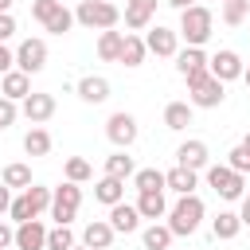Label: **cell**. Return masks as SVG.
Listing matches in <instances>:
<instances>
[{"label": "cell", "instance_id": "cell-3", "mask_svg": "<svg viewBox=\"0 0 250 250\" xmlns=\"http://www.w3.org/2000/svg\"><path fill=\"white\" fill-rule=\"evenodd\" d=\"M74 20H78L82 27H90V31H94V27H102V31H105V27H117L121 12H117L109 0H82V4H78V12H74Z\"/></svg>", "mask_w": 250, "mask_h": 250}, {"label": "cell", "instance_id": "cell-44", "mask_svg": "<svg viewBox=\"0 0 250 250\" xmlns=\"http://www.w3.org/2000/svg\"><path fill=\"white\" fill-rule=\"evenodd\" d=\"M8 207H12V188L0 180V215H8Z\"/></svg>", "mask_w": 250, "mask_h": 250}, {"label": "cell", "instance_id": "cell-34", "mask_svg": "<svg viewBox=\"0 0 250 250\" xmlns=\"http://www.w3.org/2000/svg\"><path fill=\"white\" fill-rule=\"evenodd\" d=\"M90 176H94L90 160H82V156H70V160H66V180H74V184H86Z\"/></svg>", "mask_w": 250, "mask_h": 250}, {"label": "cell", "instance_id": "cell-11", "mask_svg": "<svg viewBox=\"0 0 250 250\" xmlns=\"http://www.w3.org/2000/svg\"><path fill=\"white\" fill-rule=\"evenodd\" d=\"M207 70L219 78V82H230V78H242V59L234 55V51H215L211 55V62H207Z\"/></svg>", "mask_w": 250, "mask_h": 250}, {"label": "cell", "instance_id": "cell-24", "mask_svg": "<svg viewBox=\"0 0 250 250\" xmlns=\"http://www.w3.org/2000/svg\"><path fill=\"white\" fill-rule=\"evenodd\" d=\"M172 227L168 223H152V227H145V234H141V242H145V250H168L172 246Z\"/></svg>", "mask_w": 250, "mask_h": 250}, {"label": "cell", "instance_id": "cell-29", "mask_svg": "<svg viewBox=\"0 0 250 250\" xmlns=\"http://www.w3.org/2000/svg\"><path fill=\"white\" fill-rule=\"evenodd\" d=\"M211 230H215V238H234L238 230H242V215H234V211H219V219L211 223Z\"/></svg>", "mask_w": 250, "mask_h": 250}, {"label": "cell", "instance_id": "cell-33", "mask_svg": "<svg viewBox=\"0 0 250 250\" xmlns=\"http://www.w3.org/2000/svg\"><path fill=\"white\" fill-rule=\"evenodd\" d=\"M43 27H47L51 35H62V31H70V27H74V12H66V8L59 4V12H55V16H51Z\"/></svg>", "mask_w": 250, "mask_h": 250}, {"label": "cell", "instance_id": "cell-7", "mask_svg": "<svg viewBox=\"0 0 250 250\" xmlns=\"http://www.w3.org/2000/svg\"><path fill=\"white\" fill-rule=\"evenodd\" d=\"M16 66H20L23 74H39V70L47 66V43H43V39H23V43L16 47Z\"/></svg>", "mask_w": 250, "mask_h": 250}, {"label": "cell", "instance_id": "cell-18", "mask_svg": "<svg viewBox=\"0 0 250 250\" xmlns=\"http://www.w3.org/2000/svg\"><path fill=\"white\" fill-rule=\"evenodd\" d=\"M78 98L90 102V105H102V102L109 98V82H105L102 74H86V78L78 82Z\"/></svg>", "mask_w": 250, "mask_h": 250}, {"label": "cell", "instance_id": "cell-26", "mask_svg": "<svg viewBox=\"0 0 250 250\" xmlns=\"http://www.w3.org/2000/svg\"><path fill=\"white\" fill-rule=\"evenodd\" d=\"M137 172V164H133V156L125 152V148H117L113 156H105V176H117V180H129Z\"/></svg>", "mask_w": 250, "mask_h": 250}, {"label": "cell", "instance_id": "cell-25", "mask_svg": "<svg viewBox=\"0 0 250 250\" xmlns=\"http://www.w3.org/2000/svg\"><path fill=\"white\" fill-rule=\"evenodd\" d=\"M164 125L176 129V133L188 129V125H191V105H188V102H168V105H164Z\"/></svg>", "mask_w": 250, "mask_h": 250}, {"label": "cell", "instance_id": "cell-46", "mask_svg": "<svg viewBox=\"0 0 250 250\" xmlns=\"http://www.w3.org/2000/svg\"><path fill=\"white\" fill-rule=\"evenodd\" d=\"M168 8H176V12H184V8H191V0H164Z\"/></svg>", "mask_w": 250, "mask_h": 250}, {"label": "cell", "instance_id": "cell-43", "mask_svg": "<svg viewBox=\"0 0 250 250\" xmlns=\"http://www.w3.org/2000/svg\"><path fill=\"white\" fill-rule=\"evenodd\" d=\"M8 246H16V230L0 219V250H8Z\"/></svg>", "mask_w": 250, "mask_h": 250}, {"label": "cell", "instance_id": "cell-6", "mask_svg": "<svg viewBox=\"0 0 250 250\" xmlns=\"http://www.w3.org/2000/svg\"><path fill=\"white\" fill-rule=\"evenodd\" d=\"M207 184H211L223 199H242V188H246L242 172H234L230 164H211V168H207Z\"/></svg>", "mask_w": 250, "mask_h": 250}, {"label": "cell", "instance_id": "cell-5", "mask_svg": "<svg viewBox=\"0 0 250 250\" xmlns=\"http://www.w3.org/2000/svg\"><path fill=\"white\" fill-rule=\"evenodd\" d=\"M188 90H191V105H199V109H215V105H223V82L207 70V74H199V78H191L188 82Z\"/></svg>", "mask_w": 250, "mask_h": 250}, {"label": "cell", "instance_id": "cell-30", "mask_svg": "<svg viewBox=\"0 0 250 250\" xmlns=\"http://www.w3.org/2000/svg\"><path fill=\"white\" fill-rule=\"evenodd\" d=\"M23 152H27V156H47V152H51V133L35 125V129L23 137Z\"/></svg>", "mask_w": 250, "mask_h": 250}, {"label": "cell", "instance_id": "cell-16", "mask_svg": "<svg viewBox=\"0 0 250 250\" xmlns=\"http://www.w3.org/2000/svg\"><path fill=\"white\" fill-rule=\"evenodd\" d=\"M152 12H156V0H125V27L145 31L152 23Z\"/></svg>", "mask_w": 250, "mask_h": 250}, {"label": "cell", "instance_id": "cell-35", "mask_svg": "<svg viewBox=\"0 0 250 250\" xmlns=\"http://www.w3.org/2000/svg\"><path fill=\"white\" fill-rule=\"evenodd\" d=\"M246 12H250V0H227V8H223V20H227L230 27H238V23L246 20Z\"/></svg>", "mask_w": 250, "mask_h": 250}, {"label": "cell", "instance_id": "cell-23", "mask_svg": "<svg viewBox=\"0 0 250 250\" xmlns=\"http://www.w3.org/2000/svg\"><path fill=\"white\" fill-rule=\"evenodd\" d=\"M137 211H141V219H160V215H168V203H164V191H141L137 195Z\"/></svg>", "mask_w": 250, "mask_h": 250}, {"label": "cell", "instance_id": "cell-14", "mask_svg": "<svg viewBox=\"0 0 250 250\" xmlns=\"http://www.w3.org/2000/svg\"><path fill=\"white\" fill-rule=\"evenodd\" d=\"M20 109H23V117H27L31 125H39V121H47V117L55 113V94H27Z\"/></svg>", "mask_w": 250, "mask_h": 250}, {"label": "cell", "instance_id": "cell-28", "mask_svg": "<svg viewBox=\"0 0 250 250\" xmlns=\"http://www.w3.org/2000/svg\"><path fill=\"white\" fill-rule=\"evenodd\" d=\"M145 55H148L145 39H141V35H125V43H121V62H125V66H141Z\"/></svg>", "mask_w": 250, "mask_h": 250}, {"label": "cell", "instance_id": "cell-32", "mask_svg": "<svg viewBox=\"0 0 250 250\" xmlns=\"http://www.w3.org/2000/svg\"><path fill=\"white\" fill-rule=\"evenodd\" d=\"M4 184L8 188H31V168L27 164H8L4 168Z\"/></svg>", "mask_w": 250, "mask_h": 250}, {"label": "cell", "instance_id": "cell-27", "mask_svg": "<svg viewBox=\"0 0 250 250\" xmlns=\"http://www.w3.org/2000/svg\"><path fill=\"white\" fill-rule=\"evenodd\" d=\"M133 188L137 191H164L168 184H164V172L160 168H137L133 172Z\"/></svg>", "mask_w": 250, "mask_h": 250}, {"label": "cell", "instance_id": "cell-19", "mask_svg": "<svg viewBox=\"0 0 250 250\" xmlns=\"http://www.w3.org/2000/svg\"><path fill=\"white\" fill-rule=\"evenodd\" d=\"M94 199L105 203V207L121 203V199H125V180H117V176H102V180L94 184Z\"/></svg>", "mask_w": 250, "mask_h": 250}, {"label": "cell", "instance_id": "cell-50", "mask_svg": "<svg viewBox=\"0 0 250 250\" xmlns=\"http://www.w3.org/2000/svg\"><path fill=\"white\" fill-rule=\"evenodd\" d=\"M70 250H90V246H70Z\"/></svg>", "mask_w": 250, "mask_h": 250}, {"label": "cell", "instance_id": "cell-38", "mask_svg": "<svg viewBox=\"0 0 250 250\" xmlns=\"http://www.w3.org/2000/svg\"><path fill=\"white\" fill-rule=\"evenodd\" d=\"M227 164H230L234 172L246 176V172H250V148H246V145H234V148L227 152Z\"/></svg>", "mask_w": 250, "mask_h": 250}, {"label": "cell", "instance_id": "cell-8", "mask_svg": "<svg viewBox=\"0 0 250 250\" xmlns=\"http://www.w3.org/2000/svg\"><path fill=\"white\" fill-rule=\"evenodd\" d=\"M145 47H148L152 55H160V59H176V51H180V31L156 23V27L145 35Z\"/></svg>", "mask_w": 250, "mask_h": 250}, {"label": "cell", "instance_id": "cell-4", "mask_svg": "<svg viewBox=\"0 0 250 250\" xmlns=\"http://www.w3.org/2000/svg\"><path fill=\"white\" fill-rule=\"evenodd\" d=\"M78 203H82V188H78L74 180L59 184V188H55V195H51V219H55V223H62V227H70V219L78 215Z\"/></svg>", "mask_w": 250, "mask_h": 250}, {"label": "cell", "instance_id": "cell-21", "mask_svg": "<svg viewBox=\"0 0 250 250\" xmlns=\"http://www.w3.org/2000/svg\"><path fill=\"white\" fill-rule=\"evenodd\" d=\"M121 43H125V35L113 31V27H105L98 35V59L102 62H121Z\"/></svg>", "mask_w": 250, "mask_h": 250}, {"label": "cell", "instance_id": "cell-22", "mask_svg": "<svg viewBox=\"0 0 250 250\" xmlns=\"http://www.w3.org/2000/svg\"><path fill=\"white\" fill-rule=\"evenodd\" d=\"M176 160L184 164V168H207V145L203 141H184L180 148H176Z\"/></svg>", "mask_w": 250, "mask_h": 250}, {"label": "cell", "instance_id": "cell-9", "mask_svg": "<svg viewBox=\"0 0 250 250\" xmlns=\"http://www.w3.org/2000/svg\"><path fill=\"white\" fill-rule=\"evenodd\" d=\"M105 137H109L117 148H129V145L137 141V121H133V113H113V117L105 121Z\"/></svg>", "mask_w": 250, "mask_h": 250}, {"label": "cell", "instance_id": "cell-13", "mask_svg": "<svg viewBox=\"0 0 250 250\" xmlns=\"http://www.w3.org/2000/svg\"><path fill=\"white\" fill-rule=\"evenodd\" d=\"M109 227L117 230V234H133L137 227H141V211H137V203H113L109 207Z\"/></svg>", "mask_w": 250, "mask_h": 250}, {"label": "cell", "instance_id": "cell-39", "mask_svg": "<svg viewBox=\"0 0 250 250\" xmlns=\"http://www.w3.org/2000/svg\"><path fill=\"white\" fill-rule=\"evenodd\" d=\"M59 4H62V0H35V4H31V16H35L39 23H47V20L59 12Z\"/></svg>", "mask_w": 250, "mask_h": 250}, {"label": "cell", "instance_id": "cell-17", "mask_svg": "<svg viewBox=\"0 0 250 250\" xmlns=\"http://www.w3.org/2000/svg\"><path fill=\"white\" fill-rule=\"evenodd\" d=\"M0 94H4V98H12V102H23V98L31 94V74H23L20 66H16V70H8V74L0 78Z\"/></svg>", "mask_w": 250, "mask_h": 250}, {"label": "cell", "instance_id": "cell-47", "mask_svg": "<svg viewBox=\"0 0 250 250\" xmlns=\"http://www.w3.org/2000/svg\"><path fill=\"white\" fill-rule=\"evenodd\" d=\"M8 8H12V0H0V12H8Z\"/></svg>", "mask_w": 250, "mask_h": 250}, {"label": "cell", "instance_id": "cell-31", "mask_svg": "<svg viewBox=\"0 0 250 250\" xmlns=\"http://www.w3.org/2000/svg\"><path fill=\"white\" fill-rule=\"evenodd\" d=\"M70 246H74V234H70V227L55 223V227L47 230V250H70Z\"/></svg>", "mask_w": 250, "mask_h": 250}, {"label": "cell", "instance_id": "cell-1", "mask_svg": "<svg viewBox=\"0 0 250 250\" xmlns=\"http://www.w3.org/2000/svg\"><path fill=\"white\" fill-rule=\"evenodd\" d=\"M211 23H215V16L203 4H191V8L180 12V35L188 39V47H203L211 39Z\"/></svg>", "mask_w": 250, "mask_h": 250}, {"label": "cell", "instance_id": "cell-20", "mask_svg": "<svg viewBox=\"0 0 250 250\" xmlns=\"http://www.w3.org/2000/svg\"><path fill=\"white\" fill-rule=\"evenodd\" d=\"M113 227L109 223H102V219H94V223H86V230H82V246H90V250H105L109 242H113Z\"/></svg>", "mask_w": 250, "mask_h": 250}, {"label": "cell", "instance_id": "cell-40", "mask_svg": "<svg viewBox=\"0 0 250 250\" xmlns=\"http://www.w3.org/2000/svg\"><path fill=\"white\" fill-rule=\"evenodd\" d=\"M16 117H20V109H16V102L0 94V129H8V125H12Z\"/></svg>", "mask_w": 250, "mask_h": 250}, {"label": "cell", "instance_id": "cell-12", "mask_svg": "<svg viewBox=\"0 0 250 250\" xmlns=\"http://www.w3.org/2000/svg\"><path fill=\"white\" fill-rule=\"evenodd\" d=\"M16 250H47V227L39 219H27L16 227Z\"/></svg>", "mask_w": 250, "mask_h": 250}, {"label": "cell", "instance_id": "cell-37", "mask_svg": "<svg viewBox=\"0 0 250 250\" xmlns=\"http://www.w3.org/2000/svg\"><path fill=\"white\" fill-rule=\"evenodd\" d=\"M23 191H27V199H31V207H35V215L51 207V195H55L51 188H39V184H31V188H23Z\"/></svg>", "mask_w": 250, "mask_h": 250}, {"label": "cell", "instance_id": "cell-48", "mask_svg": "<svg viewBox=\"0 0 250 250\" xmlns=\"http://www.w3.org/2000/svg\"><path fill=\"white\" fill-rule=\"evenodd\" d=\"M242 82H246V86H250V66H246V70H242Z\"/></svg>", "mask_w": 250, "mask_h": 250}, {"label": "cell", "instance_id": "cell-49", "mask_svg": "<svg viewBox=\"0 0 250 250\" xmlns=\"http://www.w3.org/2000/svg\"><path fill=\"white\" fill-rule=\"evenodd\" d=\"M242 145H246V148H250V133H246V137H242Z\"/></svg>", "mask_w": 250, "mask_h": 250}, {"label": "cell", "instance_id": "cell-36", "mask_svg": "<svg viewBox=\"0 0 250 250\" xmlns=\"http://www.w3.org/2000/svg\"><path fill=\"white\" fill-rule=\"evenodd\" d=\"M8 215H12L16 223H27V219H35V207H31V199H27V191L12 199V207H8Z\"/></svg>", "mask_w": 250, "mask_h": 250}, {"label": "cell", "instance_id": "cell-42", "mask_svg": "<svg viewBox=\"0 0 250 250\" xmlns=\"http://www.w3.org/2000/svg\"><path fill=\"white\" fill-rule=\"evenodd\" d=\"M12 66H16V51H8V47L0 43V74H8Z\"/></svg>", "mask_w": 250, "mask_h": 250}, {"label": "cell", "instance_id": "cell-45", "mask_svg": "<svg viewBox=\"0 0 250 250\" xmlns=\"http://www.w3.org/2000/svg\"><path fill=\"white\" fill-rule=\"evenodd\" d=\"M238 215H242V227H250V195H242V207H238Z\"/></svg>", "mask_w": 250, "mask_h": 250}, {"label": "cell", "instance_id": "cell-41", "mask_svg": "<svg viewBox=\"0 0 250 250\" xmlns=\"http://www.w3.org/2000/svg\"><path fill=\"white\" fill-rule=\"evenodd\" d=\"M12 35H16V20H12V12H0V43Z\"/></svg>", "mask_w": 250, "mask_h": 250}, {"label": "cell", "instance_id": "cell-10", "mask_svg": "<svg viewBox=\"0 0 250 250\" xmlns=\"http://www.w3.org/2000/svg\"><path fill=\"white\" fill-rule=\"evenodd\" d=\"M207 55H203V47H184V51H176V70L191 82V78H199V74H207Z\"/></svg>", "mask_w": 250, "mask_h": 250}, {"label": "cell", "instance_id": "cell-2", "mask_svg": "<svg viewBox=\"0 0 250 250\" xmlns=\"http://www.w3.org/2000/svg\"><path fill=\"white\" fill-rule=\"evenodd\" d=\"M203 223V199L191 191V195H180V203L168 211V227L172 234H195Z\"/></svg>", "mask_w": 250, "mask_h": 250}, {"label": "cell", "instance_id": "cell-15", "mask_svg": "<svg viewBox=\"0 0 250 250\" xmlns=\"http://www.w3.org/2000/svg\"><path fill=\"white\" fill-rule=\"evenodd\" d=\"M164 184H168V191H176V195H191V191L199 188V172L176 164L172 172H164Z\"/></svg>", "mask_w": 250, "mask_h": 250}]
</instances>
